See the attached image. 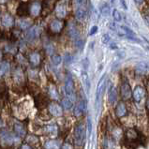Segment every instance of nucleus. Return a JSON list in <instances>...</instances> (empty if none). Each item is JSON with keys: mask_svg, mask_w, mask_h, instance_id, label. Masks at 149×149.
Masks as SVG:
<instances>
[{"mask_svg": "<svg viewBox=\"0 0 149 149\" xmlns=\"http://www.w3.org/2000/svg\"><path fill=\"white\" fill-rule=\"evenodd\" d=\"M85 138V130L83 124H78L74 129V142L76 145H82Z\"/></svg>", "mask_w": 149, "mask_h": 149, "instance_id": "1", "label": "nucleus"}, {"mask_svg": "<svg viewBox=\"0 0 149 149\" xmlns=\"http://www.w3.org/2000/svg\"><path fill=\"white\" fill-rule=\"evenodd\" d=\"M65 92H66L67 97L70 100L75 99V93H74V83L71 76L69 75L66 79V83H65Z\"/></svg>", "mask_w": 149, "mask_h": 149, "instance_id": "2", "label": "nucleus"}, {"mask_svg": "<svg viewBox=\"0 0 149 149\" xmlns=\"http://www.w3.org/2000/svg\"><path fill=\"white\" fill-rule=\"evenodd\" d=\"M49 112L51 113V115L54 116V117H60L63 115V109L58 103L56 102H51L49 106H48Z\"/></svg>", "mask_w": 149, "mask_h": 149, "instance_id": "3", "label": "nucleus"}, {"mask_svg": "<svg viewBox=\"0 0 149 149\" xmlns=\"http://www.w3.org/2000/svg\"><path fill=\"white\" fill-rule=\"evenodd\" d=\"M120 92H121V97L124 99H128L132 96L131 88H130V86H129L128 82H124L121 85Z\"/></svg>", "mask_w": 149, "mask_h": 149, "instance_id": "4", "label": "nucleus"}, {"mask_svg": "<svg viewBox=\"0 0 149 149\" xmlns=\"http://www.w3.org/2000/svg\"><path fill=\"white\" fill-rule=\"evenodd\" d=\"M132 97L136 102H140L144 97V89L141 85L136 86L134 90L132 91Z\"/></svg>", "mask_w": 149, "mask_h": 149, "instance_id": "5", "label": "nucleus"}, {"mask_svg": "<svg viewBox=\"0 0 149 149\" xmlns=\"http://www.w3.org/2000/svg\"><path fill=\"white\" fill-rule=\"evenodd\" d=\"M63 27H64V23L61 20H58V19L54 20L51 23V25H50L51 30L53 31L54 33H59L63 29Z\"/></svg>", "mask_w": 149, "mask_h": 149, "instance_id": "6", "label": "nucleus"}, {"mask_svg": "<svg viewBox=\"0 0 149 149\" xmlns=\"http://www.w3.org/2000/svg\"><path fill=\"white\" fill-rule=\"evenodd\" d=\"M128 113V109L126 107L124 102H119L117 106H116L115 109V114L117 117H124V116L127 115Z\"/></svg>", "mask_w": 149, "mask_h": 149, "instance_id": "7", "label": "nucleus"}, {"mask_svg": "<svg viewBox=\"0 0 149 149\" xmlns=\"http://www.w3.org/2000/svg\"><path fill=\"white\" fill-rule=\"evenodd\" d=\"M40 56L38 53H32L30 56H29V62H30V64L32 65V66L34 67H37L38 66V65L40 64Z\"/></svg>", "mask_w": 149, "mask_h": 149, "instance_id": "8", "label": "nucleus"}, {"mask_svg": "<svg viewBox=\"0 0 149 149\" xmlns=\"http://www.w3.org/2000/svg\"><path fill=\"white\" fill-rule=\"evenodd\" d=\"M13 128H14L15 133L17 134L18 136H20V137H24V136L25 135V133H26L25 127L23 126V124H21V123H19V122L15 123L14 126H13Z\"/></svg>", "mask_w": 149, "mask_h": 149, "instance_id": "9", "label": "nucleus"}, {"mask_svg": "<svg viewBox=\"0 0 149 149\" xmlns=\"http://www.w3.org/2000/svg\"><path fill=\"white\" fill-rule=\"evenodd\" d=\"M61 142L58 140H49L45 144V149H60Z\"/></svg>", "mask_w": 149, "mask_h": 149, "instance_id": "10", "label": "nucleus"}, {"mask_svg": "<svg viewBox=\"0 0 149 149\" xmlns=\"http://www.w3.org/2000/svg\"><path fill=\"white\" fill-rule=\"evenodd\" d=\"M1 23H2V25H4V26L9 27V26H12V25H13L14 20H13V18L11 17V15H9V14H5V15L2 17Z\"/></svg>", "mask_w": 149, "mask_h": 149, "instance_id": "11", "label": "nucleus"}, {"mask_svg": "<svg viewBox=\"0 0 149 149\" xmlns=\"http://www.w3.org/2000/svg\"><path fill=\"white\" fill-rule=\"evenodd\" d=\"M41 11V5L38 2H34L33 4L30 6V13L33 16H38L40 13Z\"/></svg>", "mask_w": 149, "mask_h": 149, "instance_id": "12", "label": "nucleus"}, {"mask_svg": "<svg viewBox=\"0 0 149 149\" xmlns=\"http://www.w3.org/2000/svg\"><path fill=\"white\" fill-rule=\"evenodd\" d=\"M1 137H2V142H6L7 144H11L14 142V137L11 134L8 133V131L2 132Z\"/></svg>", "mask_w": 149, "mask_h": 149, "instance_id": "13", "label": "nucleus"}, {"mask_svg": "<svg viewBox=\"0 0 149 149\" xmlns=\"http://www.w3.org/2000/svg\"><path fill=\"white\" fill-rule=\"evenodd\" d=\"M85 110V103L83 101H80L78 104L76 105L75 109H74V114H75L76 116H80L83 115Z\"/></svg>", "mask_w": 149, "mask_h": 149, "instance_id": "14", "label": "nucleus"}, {"mask_svg": "<svg viewBox=\"0 0 149 149\" xmlns=\"http://www.w3.org/2000/svg\"><path fill=\"white\" fill-rule=\"evenodd\" d=\"M117 99V92H116V89L114 86H111V88L109 90V101L112 103H115Z\"/></svg>", "mask_w": 149, "mask_h": 149, "instance_id": "15", "label": "nucleus"}, {"mask_svg": "<svg viewBox=\"0 0 149 149\" xmlns=\"http://www.w3.org/2000/svg\"><path fill=\"white\" fill-rule=\"evenodd\" d=\"M18 25L21 29H24L25 30V29H27L29 26H30V21H29L28 19L22 18L18 21Z\"/></svg>", "mask_w": 149, "mask_h": 149, "instance_id": "16", "label": "nucleus"}, {"mask_svg": "<svg viewBox=\"0 0 149 149\" xmlns=\"http://www.w3.org/2000/svg\"><path fill=\"white\" fill-rule=\"evenodd\" d=\"M67 14V11H66V8H65V6L63 5H59L57 7V9H56V15L58 17H61V18H64L65 16Z\"/></svg>", "mask_w": 149, "mask_h": 149, "instance_id": "17", "label": "nucleus"}, {"mask_svg": "<svg viewBox=\"0 0 149 149\" xmlns=\"http://www.w3.org/2000/svg\"><path fill=\"white\" fill-rule=\"evenodd\" d=\"M147 70H148L147 65L145 64V63H144V62L139 63L137 65V67H136V70H137L139 73H144V72H146Z\"/></svg>", "mask_w": 149, "mask_h": 149, "instance_id": "18", "label": "nucleus"}, {"mask_svg": "<svg viewBox=\"0 0 149 149\" xmlns=\"http://www.w3.org/2000/svg\"><path fill=\"white\" fill-rule=\"evenodd\" d=\"M75 15L78 20H83L85 16V11L83 8H78L75 12Z\"/></svg>", "mask_w": 149, "mask_h": 149, "instance_id": "19", "label": "nucleus"}, {"mask_svg": "<svg viewBox=\"0 0 149 149\" xmlns=\"http://www.w3.org/2000/svg\"><path fill=\"white\" fill-rule=\"evenodd\" d=\"M69 32H70V35L71 38H76L77 36H78V33H77V28H76V26H75V25H74L73 24H71V25H70V27H69Z\"/></svg>", "mask_w": 149, "mask_h": 149, "instance_id": "20", "label": "nucleus"}, {"mask_svg": "<svg viewBox=\"0 0 149 149\" xmlns=\"http://www.w3.org/2000/svg\"><path fill=\"white\" fill-rule=\"evenodd\" d=\"M9 70V64L7 61H3L1 63V75L3 76L5 73H8Z\"/></svg>", "mask_w": 149, "mask_h": 149, "instance_id": "21", "label": "nucleus"}, {"mask_svg": "<svg viewBox=\"0 0 149 149\" xmlns=\"http://www.w3.org/2000/svg\"><path fill=\"white\" fill-rule=\"evenodd\" d=\"M62 106L64 107L65 109L69 110L72 107V100H70L69 98L67 99H62Z\"/></svg>", "mask_w": 149, "mask_h": 149, "instance_id": "22", "label": "nucleus"}, {"mask_svg": "<svg viewBox=\"0 0 149 149\" xmlns=\"http://www.w3.org/2000/svg\"><path fill=\"white\" fill-rule=\"evenodd\" d=\"M49 94H50V96L52 97V99H58L57 90H56V88L54 85H51L50 86V88H49Z\"/></svg>", "mask_w": 149, "mask_h": 149, "instance_id": "23", "label": "nucleus"}, {"mask_svg": "<svg viewBox=\"0 0 149 149\" xmlns=\"http://www.w3.org/2000/svg\"><path fill=\"white\" fill-rule=\"evenodd\" d=\"M100 11H101V14L104 16H109L110 14V7L108 4H103L101 6V9H100Z\"/></svg>", "mask_w": 149, "mask_h": 149, "instance_id": "24", "label": "nucleus"}, {"mask_svg": "<svg viewBox=\"0 0 149 149\" xmlns=\"http://www.w3.org/2000/svg\"><path fill=\"white\" fill-rule=\"evenodd\" d=\"M52 61H53V64L57 66V65H59L61 63V61H62V57H61L59 54H54L53 56H52Z\"/></svg>", "mask_w": 149, "mask_h": 149, "instance_id": "25", "label": "nucleus"}, {"mask_svg": "<svg viewBox=\"0 0 149 149\" xmlns=\"http://www.w3.org/2000/svg\"><path fill=\"white\" fill-rule=\"evenodd\" d=\"M113 16H114V19L116 22H120L122 20L120 12H119L117 9H114V11H113Z\"/></svg>", "mask_w": 149, "mask_h": 149, "instance_id": "26", "label": "nucleus"}, {"mask_svg": "<svg viewBox=\"0 0 149 149\" xmlns=\"http://www.w3.org/2000/svg\"><path fill=\"white\" fill-rule=\"evenodd\" d=\"M47 128V131L49 132V133H54L56 134L57 132V127L56 125H49L46 127Z\"/></svg>", "mask_w": 149, "mask_h": 149, "instance_id": "27", "label": "nucleus"}, {"mask_svg": "<svg viewBox=\"0 0 149 149\" xmlns=\"http://www.w3.org/2000/svg\"><path fill=\"white\" fill-rule=\"evenodd\" d=\"M36 36H37V27H33L31 28L29 32L27 33V37L29 38H34Z\"/></svg>", "mask_w": 149, "mask_h": 149, "instance_id": "28", "label": "nucleus"}, {"mask_svg": "<svg viewBox=\"0 0 149 149\" xmlns=\"http://www.w3.org/2000/svg\"><path fill=\"white\" fill-rule=\"evenodd\" d=\"M75 43H76V45H77V47H78L80 50H81V49H83V42L82 41V40H81V38H77L76 41H75Z\"/></svg>", "mask_w": 149, "mask_h": 149, "instance_id": "29", "label": "nucleus"}, {"mask_svg": "<svg viewBox=\"0 0 149 149\" xmlns=\"http://www.w3.org/2000/svg\"><path fill=\"white\" fill-rule=\"evenodd\" d=\"M109 40H110V37H109V35L108 34H105V35H103L102 36V43H104V44H107L109 42Z\"/></svg>", "mask_w": 149, "mask_h": 149, "instance_id": "30", "label": "nucleus"}, {"mask_svg": "<svg viewBox=\"0 0 149 149\" xmlns=\"http://www.w3.org/2000/svg\"><path fill=\"white\" fill-rule=\"evenodd\" d=\"M98 26L97 25H95V26H93L91 29H90V32H89V36H93L94 34L97 33V31H98Z\"/></svg>", "mask_w": 149, "mask_h": 149, "instance_id": "31", "label": "nucleus"}, {"mask_svg": "<svg viewBox=\"0 0 149 149\" xmlns=\"http://www.w3.org/2000/svg\"><path fill=\"white\" fill-rule=\"evenodd\" d=\"M62 149H73V147H72V145L70 144H65L62 146Z\"/></svg>", "mask_w": 149, "mask_h": 149, "instance_id": "32", "label": "nucleus"}, {"mask_svg": "<svg viewBox=\"0 0 149 149\" xmlns=\"http://www.w3.org/2000/svg\"><path fill=\"white\" fill-rule=\"evenodd\" d=\"M21 149H32V147L29 144H23L21 146Z\"/></svg>", "mask_w": 149, "mask_h": 149, "instance_id": "33", "label": "nucleus"}, {"mask_svg": "<svg viewBox=\"0 0 149 149\" xmlns=\"http://www.w3.org/2000/svg\"><path fill=\"white\" fill-rule=\"evenodd\" d=\"M121 4H122L123 8H124L125 9H128V6H127V4H126L125 0H121Z\"/></svg>", "mask_w": 149, "mask_h": 149, "instance_id": "34", "label": "nucleus"}, {"mask_svg": "<svg viewBox=\"0 0 149 149\" xmlns=\"http://www.w3.org/2000/svg\"><path fill=\"white\" fill-rule=\"evenodd\" d=\"M110 48H111L112 50L117 49V45H116L115 43H112V44H111V46H110Z\"/></svg>", "mask_w": 149, "mask_h": 149, "instance_id": "35", "label": "nucleus"}, {"mask_svg": "<svg viewBox=\"0 0 149 149\" xmlns=\"http://www.w3.org/2000/svg\"><path fill=\"white\" fill-rule=\"evenodd\" d=\"M70 59H71V57H70V54H66V62L70 63Z\"/></svg>", "mask_w": 149, "mask_h": 149, "instance_id": "36", "label": "nucleus"}, {"mask_svg": "<svg viewBox=\"0 0 149 149\" xmlns=\"http://www.w3.org/2000/svg\"><path fill=\"white\" fill-rule=\"evenodd\" d=\"M134 1L137 3V4H139V5L142 4V3H144V0H134Z\"/></svg>", "mask_w": 149, "mask_h": 149, "instance_id": "37", "label": "nucleus"}, {"mask_svg": "<svg viewBox=\"0 0 149 149\" xmlns=\"http://www.w3.org/2000/svg\"><path fill=\"white\" fill-rule=\"evenodd\" d=\"M144 19H145V21H146V23L148 24V25H149V15H145Z\"/></svg>", "mask_w": 149, "mask_h": 149, "instance_id": "38", "label": "nucleus"}, {"mask_svg": "<svg viewBox=\"0 0 149 149\" xmlns=\"http://www.w3.org/2000/svg\"><path fill=\"white\" fill-rule=\"evenodd\" d=\"M77 1V3H78V5L80 6V5H82L83 3V0H76Z\"/></svg>", "mask_w": 149, "mask_h": 149, "instance_id": "39", "label": "nucleus"}, {"mask_svg": "<svg viewBox=\"0 0 149 149\" xmlns=\"http://www.w3.org/2000/svg\"><path fill=\"white\" fill-rule=\"evenodd\" d=\"M146 108H147L148 112H149V98L147 99V101H146Z\"/></svg>", "mask_w": 149, "mask_h": 149, "instance_id": "40", "label": "nucleus"}, {"mask_svg": "<svg viewBox=\"0 0 149 149\" xmlns=\"http://www.w3.org/2000/svg\"><path fill=\"white\" fill-rule=\"evenodd\" d=\"M112 1H115V0H112Z\"/></svg>", "mask_w": 149, "mask_h": 149, "instance_id": "41", "label": "nucleus"}]
</instances>
